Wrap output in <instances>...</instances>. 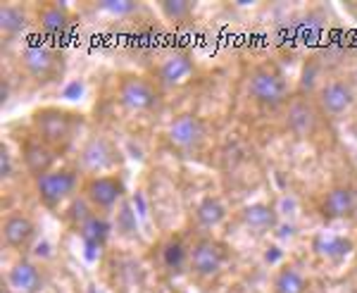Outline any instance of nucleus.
Here are the masks:
<instances>
[{
	"label": "nucleus",
	"mask_w": 357,
	"mask_h": 293,
	"mask_svg": "<svg viewBox=\"0 0 357 293\" xmlns=\"http://www.w3.org/2000/svg\"><path fill=\"white\" fill-rule=\"evenodd\" d=\"M357 212V191L353 186H333L321 200V217L324 220H345Z\"/></svg>",
	"instance_id": "obj_14"
},
{
	"label": "nucleus",
	"mask_w": 357,
	"mask_h": 293,
	"mask_svg": "<svg viewBox=\"0 0 357 293\" xmlns=\"http://www.w3.org/2000/svg\"><path fill=\"white\" fill-rule=\"evenodd\" d=\"M238 217H241V224L255 234L269 232V229H274V224H276V212L272 205H267V203L245 205V208L238 212Z\"/></svg>",
	"instance_id": "obj_18"
},
{
	"label": "nucleus",
	"mask_w": 357,
	"mask_h": 293,
	"mask_svg": "<svg viewBox=\"0 0 357 293\" xmlns=\"http://www.w3.org/2000/svg\"><path fill=\"white\" fill-rule=\"evenodd\" d=\"M248 93L264 107H279L289 100V84L272 65H260L248 77Z\"/></svg>",
	"instance_id": "obj_3"
},
{
	"label": "nucleus",
	"mask_w": 357,
	"mask_h": 293,
	"mask_svg": "<svg viewBox=\"0 0 357 293\" xmlns=\"http://www.w3.org/2000/svg\"><path fill=\"white\" fill-rule=\"evenodd\" d=\"M314 248H317L319 255L329 257V260H341V257H345L350 250H353V243H350L348 239H343V236H333V234H329V236L317 239Z\"/></svg>",
	"instance_id": "obj_24"
},
{
	"label": "nucleus",
	"mask_w": 357,
	"mask_h": 293,
	"mask_svg": "<svg viewBox=\"0 0 357 293\" xmlns=\"http://www.w3.org/2000/svg\"><path fill=\"white\" fill-rule=\"evenodd\" d=\"M224 220H227V205L217 195H207L195 208V222L203 229H217Z\"/></svg>",
	"instance_id": "obj_21"
},
{
	"label": "nucleus",
	"mask_w": 357,
	"mask_h": 293,
	"mask_svg": "<svg viewBox=\"0 0 357 293\" xmlns=\"http://www.w3.org/2000/svg\"><path fill=\"white\" fill-rule=\"evenodd\" d=\"M26 24H29V17L24 8L13 3L3 5V10H0V29H3L5 36H20L26 29Z\"/></svg>",
	"instance_id": "obj_23"
},
{
	"label": "nucleus",
	"mask_w": 357,
	"mask_h": 293,
	"mask_svg": "<svg viewBox=\"0 0 357 293\" xmlns=\"http://www.w3.org/2000/svg\"><path fill=\"white\" fill-rule=\"evenodd\" d=\"M317 103H319V110L329 117H341L353 107L355 103V91L353 86L343 79H333V82H326L317 93Z\"/></svg>",
	"instance_id": "obj_11"
},
{
	"label": "nucleus",
	"mask_w": 357,
	"mask_h": 293,
	"mask_svg": "<svg viewBox=\"0 0 357 293\" xmlns=\"http://www.w3.org/2000/svg\"><path fill=\"white\" fill-rule=\"evenodd\" d=\"M160 13L174 24H183V22H188L193 17V5L188 0H162Z\"/></svg>",
	"instance_id": "obj_25"
},
{
	"label": "nucleus",
	"mask_w": 357,
	"mask_h": 293,
	"mask_svg": "<svg viewBox=\"0 0 357 293\" xmlns=\"http://www.w3.org/2000/svg\"><path fill=\"white\" fill-rule=\"evenodd\" d=\"M119 163H122L119 148L107 136H91L79 153V167L89 172L91 176H100L105 172L112 174V170H117Z\"/></svg>",
	"instance_id": "obj_7"
},
{
	"label": "nucleus",
	"mask_w": 357,
	"mask_h": 293,
	"mask_svg": "<svg viewBox=\"0 0 357 293\" xmlns=\"http://www.w3.org/2000/svg\"><path fill=\"white\" fill-rule=\"evenodd\" d=\"M272 293H307V279L298 267L284 265L274 274Z\"/></svg>",
	"instance_id": "obj_22"
},
{
	"label": "nucleus",
	"mask_w": 357,
	"mask_h": 293,
	"mask_svg": "<svg viewBox=\"0 0 357 293\" xmlns=\"http://www.w3.org/2000/svg\"><path fill=\"white\" fill-rule=\"evenodd\" d=\"M69 15L62 5L57 3H45L41 10H38V27L43 29L48 36H62V33L69 29Z\"/></svg>",
	"instance_id": "obj_20"
},
{
	"label": "nucleus",
	"mask_w": 357,
	"mask_h": 293,
	"mask_svg": "<svg viewBox=\"0 0 357 293\" xmlns=\"http://www.w3.org/2000/svg\"><path fill=\"white\" fill-rule=\"evenodd\" d=\"M15 172V160H13V153L8 151V146H0V174H3V179H10Z\"/></svg>",
	"instance_id": "obj_26"
},
{
	"label": "nucleus",
	"mask_w": 357,
	"mask_h": 293,
	"mask_svg": "<svg viewBox=\"0 0 357 293\" xmlns=\"http://www.w3.org/2000/svg\"><path fill=\"white\" fill-rule=\"evenodd\" d=\"M227 265V248L220 241L210 236H200L195 243L188 248V269L195 279L200 281H212L224 272Z\"/></svg>",
	"instance_id": "obj_4"
},
{
	"label": "nucleus",
	"mask_w": 357,
	"mask_h": 293,
	"mask_svg": "<svg viewBox=\"0 0 357 293\" xmlns=\"http://www.w3.org/2000/svg\"><path fill=\"white\" fill-rule=\"evenodd\" d=\"M160 260H162V267L169 277H178L188 269V248L181 243V239H167L160 248Z\"/></svg>",
	"instance_id": "obj_19"
},
{
	"label": "nucleus",
	"mask_w": 357,
	"mask_h": 293,
	"mask_svg": "<svg viewBox=\"0 0 357 293\" xmlns=\"http://www.w3.org/2000/svg\"><path fill=\"white\" fill-rule=\"evenodd\" d=\"M36 239V222L24 212H10L3 220V241L8 248L26 250Z\"/></svg>",
	"instance_id": "obj_12"
},
{
	"label": "nucleus",
	"mask_w": 357,
	"mask_h": 293,
	"mask_svg": "<svg viewBox=\"0 0 357 293\" xmlns=\"http://www.w3.org/2000/svg\"><path fill=\"white\" fill-rule=\"evenodd\" d=\"M289 129L296 136H312L317 129V110L312 107V103H307L305 98H293L289 103Z\"/></svg>",
	"instance_id": "obj_17"
},
{
	"label": "nucleus",
	"mask_w": 357,
	"mask_h": 293,
	"mask_svg": "<svg viewBox=\"0 0 357 293\" xmlns=\"http://www.w3.org/2000/svg\"><path fill=\"white\" fill-rule=\"evenodd\" d=\"M20 60L24 72L36 82H53L62 74V55L48 45H26Z\"/></svg>",
	"instance_id": "obj_9"
},
{
	"label": "nucleus",
	"mask_w": 357,
	"mask_h": 293,
	"mask_svg": "<svg viewBox=\"0 0 357 293\" xmlns=\"http://www.w3.org/2000/svg\"><path fill=\"white\" fill-rule=\"evenodd\" d=\"M207 141V122L195 112H183L167 126V143L181 155H193Z\"/></svg>",
	"instance_id": "obj_5"
},
{
	"label": "nucleus",
	"mask_w": 357,
	"mask_h": 293,
	"mask_svg": "<svg viewBox=\"0 0 357 293\" xmlns=\"http://www.w3.org/2000/svg\"><path fill=\"white\" fill-rule=\"evenodd\" d=\"M3 293H15V291H13V289H10V286H8V284H5V286H3Z\"/></svg>",
	"instance_id": "obj_28"
},
{
	"label": "nucleus",
	"mask_w": 357,
	"mask_h": 293,
	"mask_svg": "<svg viewBox=\"0 0 357 293\" xmlns=\"http://www.w3.org/2000/svg\"><path fill=\"white\" fill-rule=\"evenodd\" d=\"M86 203L91 205L96 212H110L117 208V203L124 198L126 188L119 174H100V176H89L82 186Z\"/></svg>",
	"instance_id": "obj_8"
},
{
	"label": "nucleus",
	"mask_w": 357,
	"mask_h": 293,
	"mask_svg": "<svg viewBox=\"0 0 357 293\" xmlns=\"http://www.w3.org/2000/svg\"><path fill=\"white\" fill-rule=\"evenodd\" d=\"M8 286L15 293H41L45 286V274L36 262L26 260H17L8 272Z\"/></svg>",
	"instance_id": "obj_13"
},
{
	"label": "nucleus",
	"mask_w": 357,
	"mask_h": 293,
	"mask_svg": "<svg viewBox=\"0 0 357 293\" xmlns=\"http://www.w3.org/2000/svg\"><path fill=\"white\" fill-rule=\"evenodd\" d=\"M77 232L89 248H102L107 236H110V224H107V220L100 215V212H96L91 208L89 212H82V215H79Z\"/></svg>",
	"instance_id": "obj_16"
},
{
	"label": "nucleus",
	"mask_w": 357,
	"mask_h": 293,
	"mask_svg": "<svg viewBox=\"0 0 357 293\" xmlns=\"http://www.w3.org/2000/svg\"><path fill=\"white\" fill-rule=\"evenodd\" d=\"M31 126L36 139L48 143L53 151H65L82 126V114L65 107H41L33 112Z\"/></svg>",
	"instance_id": "obj_1"
},
{
	"label": "nucleus",
	"mask_w": 357,
	"mask_h": 293,
	"mask_svg": "<svg viewBox=\"0 0 357 293\" xmlns=\"http://www.w3.org/2000/svg\"><path fill=\"white\" fill-rule=\"evenodd\" d=\"M77 186H79V172L69 167H55L33 179V188H36L38 200L48 210L60 208L69 195L77 191Z\"/></svg>",
	"instance_id": "obj_6"
},
{
	"label": "nucleus",
	"mask_w": 357,
	"mask_h": 293,
	"mask_svg": "<svg viewBox=\"0 0 357 293\" xmlns=\"http://www.w3.org/2000/svg\"><path fill=\"white\" fill-rule=\"evenodd\" d=\"M57 151L48 146V143H43L41 139H36V136H31V139L24 141V146H22V160H24V167L29 174L36 179V176L45 174V172L55 170V155Z\"/></svg>",
	"instance_id": "obj_15"
},
{
	"label": "nucleus",
	"mask_w": 357,
	"mask_h": 293,
	"mask_svg": "<svg viewBox=\"0 0 357 293\" xmlns=\"http://www.w3.org/2000/svg\"><path fill=\"white\" fill-rule=\"evenodd\" d=\"M102 10H110L114 15H124V13L136 10V5L134 3H112V0H107V3H102Z\"/></svg>",
	"instance_id": "obj_27"
},
{
	"label": "nucleus",
	"mask_w": 357,
	"mask_h": 293,
	"mask_svg": "<svg viewBox=\"0 0 357 293\" xmlns=\"http://www.w3.org/2000/svg\"><path fill=\"white\" fill-rule=\"evenodd\" d=\"M117 98L126 112H151L162 103L158 82H151L141 74H124L117 84Z\"/></svg>",
	"instance_id": "obj_2"
},
{
	"label": "nucleus",
	"mask_w": 357,
	"mask_h": 293,
	"mask_svg": "<svg viewBox=\"0 0 357 293\" xmlns=\"http://www.w3.org/2000/svg\"><path fill=\"white\" fill-rule=\"evenodd\" d=\"M195 74V62L193 57L183 50H176V53L167 55L158 67H155V82L165 89H176V86H183L186 82H191Z\"/></svg>",
	"instance_id": "obj_10"
}]
</instances>
